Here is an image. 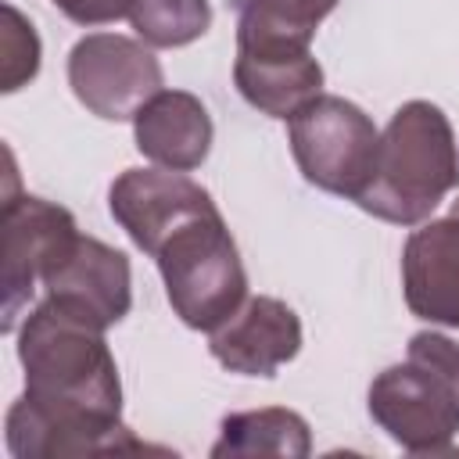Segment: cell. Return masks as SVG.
<instances>
[{"instance_id": "cell-1", "label": "cell", "mask_w": 459, "mask_h": 459, "mask_svg": "<svg viewBox=\"0 0 459 459\" xmlns=\"http://www.w3.org/2000/svg\"><path fill=\"white\" fill-rule=\"evenodd\" d=\"M455 186L459 151L445 111L430 100H409L380 133L373 176L355 204L384 222L416 226Z\"/></svg>"}, {"instance_id": "cell-2", "label": "cell", "mask_w": 459, "mask_h": 459, "mask_svg": "<svg viewBox=\"0 0 459 459\" xmlns=\"http://www.w3.org/2000/svg\"><path fill=\"white\" fill-rule=\"evenodd\" d=\"M18 362L25 369V394L43 402L82 405L122 416V384L104 326L43 298L18 330Z\"/></svg>"}, {"instance_id": "cell-3", "label": "cell", "mask_w": 459, "mask_h": 459, "mask_svg": "<svg viewBox=\"0 0 459 459\" xmlns=\"http://www.w3.org/2000/svg\"><path fill=\"white\" fill-rule=\"evenodd\" d=\"M369 416L412 455H452L459 434V344L416 333L409 355L369 384Z\"/></svg>"}, {"instance_id": "cell-4", "label": "cell", "mask_w": 459, "mask_h": 459, "mask_svg": "<svg viewBox=\"0 0 459 459\" xmlns=\"http://www.w3.org/2000/svg\"><path fill=\"white\" fill-rule=\"evenodd\" d=\"M154 262L172 312L190 330L212 333L247 301V273L219 212L172 230L154 251Z\"/></svg>"}, {"instance_id": "cell-5", "label": "cell", "mask_w": 459, "mask_h": 459, "mask_svg": "<svg viewBox=\"0 0 459 459\" xmlns=\"http://www.w3.org/2000/svg\"><path fill=\"white\" fill-rule=\"evenodd\" d=\"M287 136L290 154L312 186L351 201L366 190L377 165L380 133L359 104L319 93L287 118Z\"/></svg>"}, {"instance_id": "cell-6", "label": "cell", "mask_w": 459, "mask_h": 459, "mask_svg": "<svg viewBox=\"0 0 459 459\" xmlns=\"http://www.w3.org/2000/svg\"><path fill=\"white\" fill-rule=\"evenodd\" d=\"M7 448L14 459H68V455H122L165 452L133 437L122 416L93 412L82 405L43 402L22 394L7 409Z\"/></svg>"}, {"instance_id": "cell-7", "label": "cell", "mask_w": 459, "mask_h": 459, "mask_svg": "<svg viewBox=\"0 0 459 459\" xmlns=\"http://www.w3.org/2000/svg\"><path fill=\"white\" fill-rule=\"evenodd\" d=\"M68 86L97 118L126 122L136 118L154 93H161V65L140 39L93 32L68 54Z\"/></svg>"}, {"instance_id": "cell-8", "label": "cell", "mask_w": 459, "mask_h": 459, "mask_svg": "<svg viewBox=\"0 0 459 459\" xmlns=\"http://www.w3.org/2000/svg\"><path fill=\"white\" fill-rule=\"evenodd\" d=\"M79 237L72 212L32 194H7L0 215V287H4V330L11 333L29 305L43 273Z\"/></svg>"}, {"instance_id": "cell-9", "label": "cell", "mask_w": 459, "mask_h": 459, "mask_svg": "<svg viewBox=\"0 0 459 459\" xmlns=\"http://www.w3.org/2000/svg\"><path fill=\"white\" fill-rule=\"evenodd\" d=\"M108 204L115 222L151 258L172 230H179L197 215L219 212L204 186H197L194 179L172 169H126L111 183Z\"/></svg>"}, {"instance_id": "cell-10", "label": "cell", "mask_w": 459, "mask_h": 459, "mask_svg": "<svg viewBox=\"0 0 459 459\" xmlns=\"http://www.w3.org/2000/svg\"><path fill=\"white\" fill-rule=\"evenodd\" d=\"M47 298L93 319L97 326H115L133 305L129 258L97 237H75L72 247L43 273Z\"/></svg>"}, {"instance_id": "cell-11", "label": "cell", "mask_w": 459, "mask_h": 459, "mask_svg": "<svg viewBox=\"0 0 459 459\" xmlns=\"http://www.w3.org/2000/svg\"><path fill=\"white\" fill-rule=\"evenodd\" d=\"M208 348L230 373L273 377L301 351V323L287 301L258 294L212 330Z\"/></svg>"}, {"instance_id": "cell-12", "label": "cell", "mask_w": 459, "mask_h": 459, "mask_svg": "<svg viewBox=\"0 0 459 459\" xmlns=\"http://www.w3.org/2000/svg\"><path fill=\"white\" fill-rule=\"evenodd\" d=\"M402 290L412 316L459 330V215L430 219L402 247Z\"/></svg>"}, {"instance_id": "cell-13", "label": "cell", "mask_w": 459, "mask_h": 459, "mask_svg": "<svg viewBox=\"0 0 459 459\" xmlns=\"http://www.w3.org/2000/svg\"><path fill=\"white\" fill-rule=\"evenodd\" d=\"M233 82L240 97L269 118H290L312 97H319L323 68L308 47L237 43Z\"/></svg>"}, {"instance_id": "cell-14", "label": "cell", "mask_w": 459, "mask_h": 459, "mask_svg": "<svg viewBox=\"0 0 459 459\" xmlns=\"http://www.w3.org/2000/svg\"><path fill=\"white\" fill-rule=\"evenodd\" d=\"M136 151L161 169L190 172L212 151V118L208 108L186 90L154 93L133 118Z\"/></svg>"}, {"instance_id": "cell-15", "label": "cell", "mask_w": 459, "mask_h": 459, "mask_svg": "<svg viewBox=\"0 0 459 459\" xmlns=\"http://www.w3.org/2000/svg\"><path fill=\"white\" fill-rule=\"evenodd\" d=\"M312 452L308 423L294 409H251V412H230L219 427V441L212 445L215 459H237V455H283V459H305Z\"/></svg>"}, {"instance_id": "cell-16", "label": "cell", "mask_w": 459, "mask_h": 459, "mask_svg": "<svg viewBox=\"0 0 459 459\" xmlns=\"http://www.w3.org/2000/svg\"><path fill=\"white\" fill-rule=\"evenodd\" d=\"M337 0H240L237 43L308 47Z\"/></svg>"}, {"instance_id": "cell-17", "label": "cell", "mask_w": 459, "mask_h": 459, "mask_svg": "<svg viewBox=\"0 0 459 459\" xmlns=\"http://www.w3.org/2000/svg\"><path fill=\"white\" fill-rule=\"evenodd\" d=\"M129 22L147 47H186L212 25L208 0H129Z\"/></svg>"}, {"instance_id": "cell-18", "label": "cell", "mask_w": 459, "mask_h": 459, "mask_svg": "<svg viewBox=\"0 0 459 459\" xmlns=\"http://www.w3.org/2000/svg\"><path fill=\"white\" fill-rule=\"evenodd\" d=\"M39 72V39L32 22L18 14V7L4 4V29H0V90L14 93Z\"/></svg>"}, {"instance_id": "cell-19", "label": "cell", "mask_w": 459, "mask_h": 459, "mask_svg": "<svg viewBox=\"0 0 459 459\" xmlns=\"http://www.w3.org/2000/svg\"><path fill=\"white\" fill-rule=\"evenodd\" d=\"M61 14H68L79 25H108L129 14V0H54Z\"/></svg>"}, {"instance_id": "cell-20", "label": "cell", "mask_w": 459, "mask_h": 459, "mask_svg": "<svg viewBox=\"0 0 459 459\" xmlns=\"http://www.w3.org/2000/svg\"><path fill=\"white\" fill-rule=\"evenodd\" d=\"M448 212H452V215H459V197L452 201V208H448Z\"/></svg>"}]
</instances>
